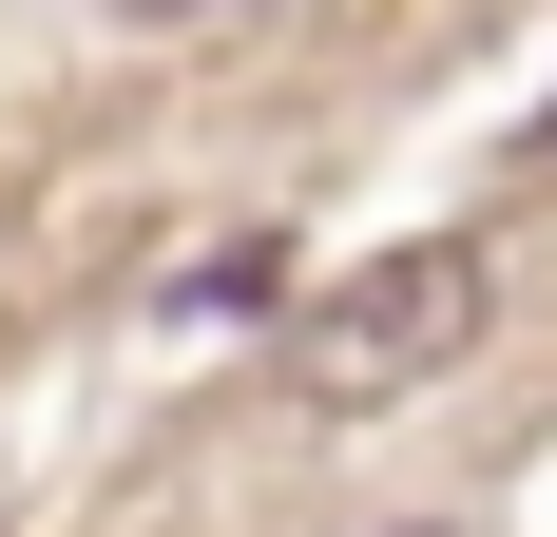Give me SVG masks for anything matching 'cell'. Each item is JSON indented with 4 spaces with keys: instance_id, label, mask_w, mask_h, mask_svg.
<instances>
[{
    "instance_id": "cell-1",
    "label": "cell",
    "mask_w": 557,
    "mask_h": 537,
    "mask_svg": "<svg viewBox=\"0 0 557 537\" xmlns=\"http://www.w3.org/2000/svg\"><path fill=\"white\" fill-rule=\"evenodd\" d=\"M481 346V250L461 230H423V250H385L366 288H327L308 308V403H404L423 365H461Z\"/></svg>"
},
{
    "instance_id": "cell-2",
    "label": "cell",
    "mask_w": 557,
    "mask_h": 537,
    "mask_svg": "<svg viewBox=\"0 0 557 537\" xmlns=\"http://www.w3.org/2000/svg\"><path fill=\"white\" fill-rule=\"evenodd\" d=\"M154 308H173V326H250V308H288V250H193Z\"/></svg>"
},
{
    "instance_id": "cell-3",
    "label": "cell",
    "mask_w": 557,
    "mask_h": 537,
    "mask_svg": "<svg viewBox=\"0 0 557 537\" xmlns=\"http://www.w3.org/2000/svg\"><path fill=\"white\" fill-rule=\"evenodd\" d=\"M404 537H443V519H404Z\"/></svg>"
}]
</instances>
